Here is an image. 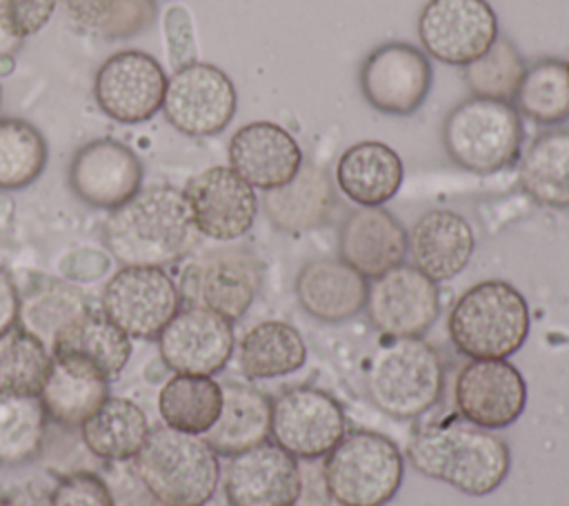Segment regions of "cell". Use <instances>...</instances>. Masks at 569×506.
<instances>
[{
    "mask_svg": "<svg viewBox=\"0 0 569 506\" xmlns=\"http://www.w3.org/2000/svg\"><path fill=\"white\" fill-rule=\"evenodd\" d=\"M196 237L184 193L169 184L140 189L102 226V242L122 266L164 269L184 257Z\"/></svg>",
    "mask_w": 569,
    "mask_h": 506,
    "instance_id": "obj_1",
    "label": "cell"
},
{
    "mask_svg": "<svg viewBox=\"0 0 569 506\" xmlns=\"http://www.w3.org/2000/svg\"><path fill=\"white\" fill-rule=\"evenodd\" d=\"M407 457L422 475L473 497L493 493L511 466L507 442L465 417L416 431L407 444Z\"/></svg>",
    "mask_w": 569,
    "mask_h": 506,
    "instance_id": "obj_2",
    "label": "cell"
},
{
    "mask_svg": "<svg viewBox=\"0 0 569 506\" xmlns=\"http://www.w3.org/2000/svg\"><path fill=\"white\" fill-rule=\"evenodd\" d=\"M447 328L460 355L469 360H507L527 342L529 304L509 282L482 280L456 300Z\"/></svg>",
    "mask_w": 569,
    "mask_h": 506,
    "instance_id": "obj_3",
    "label": "cell"
},
{
    "mask_svg": "<svg viewBox=\"0 0 569 506\" xmlns=\"http://www.w3.org/2000/svg\"><path fill=\"white\" fill-rule=\"evenodd\" d=\"M131 464L164 506H204L220 479L218 453L209 442L171 426L151 428Z\"/></svg>",
    "mask_w": 569,
    "mask_h": 506,
    "instance_id": "obj_4",
    "label": "cell"
},
{
    "mask_svg": "<svg viewBox=\"0 0 569 506\" xmlns=\"http://www.w3.org/2000/svg\"><path fill=\"white\" fill-rule=\"evenodd\" d=\"M369 399L393 419L422 417L442 395L445 366L422 337H389L365 371Z\"/></svg>",
    "mask_w": 569,
    "mask_h": 506,
    "instance_id": "obj_5",
    "label": "cell"
},
{
    "mask_svg": "<svg viewBox=\"0 0 569 506\" xmlns=\"http://www.w3.org/2000/svg\"><path fill=\"white\" fill-rule=\"evenodd\" d=\"M405 477L396 442L376 431H351L325 455L322 482L340 506H385Z\"/></svg>",
    "mask_w": 569,
    "mask_h": 506,
    "instance_id": "obj_6",
    "label": "cell"
},
{
    "mask_svg": "<svg viewBox=\"0 0 569 506\" xmlns=\"http://www.w3.org/2000/svg\"><path fill=\"white\" fill-rule=\"evenodd\" d=\"M520 113L511 102L467 98L458 102L442 122L447 155L465 171L489 175L507 169L520 158Z\"/></svg>",
    "mask_w": 569,
    "mask_h": 506,
    "instance_id": "obj_7",
    "label": "cell"
},
{
    "mask_svg": "<svg viewBox=\"0 0 569 506\" xmlns=\"http://www.w3.org/2000/svg\"><path fill=\"white\" fill-rule=\"evenodd\" d=\"M238 95L231 78L209 62H191L167 78L162 113L180 133L216 135L233 120Z\"/></svg>",
    "mask_w": 569,
    "mask_h": 506,
    "instance_id": "obj_8",
    "label": "cell"
},
{
    "mask_svg": "<svg viewBox=\"0 0 569 506\" xmlns=\"http://www.w3.org/2000/svg\"><path fill=\"white\" fill-rule=\"evenodd\" d=\"M180 291L160 266H122L102 291V313L129 337H158L180 311Z\"/></svg>",
    "mask_w": 569,
    "mask_h": 506,
    "instance_id": "obj_9",
    "label": "cell"
},
{
    "mask_svg": "<svg viewBox=\"0 0 569 506\" xmlns=\"http://www.w3.org/2000/svg\"><path fill=\"white\" fill-rule=\"evenodd\" d=\"M498 38V18L487 0H429L418 16L422 51L445 64L467 67Z\"/></svg>",
    "mask_w": 569,
    "mask_h": 506,
    "instance_id": "obj_10",
    "label": "cell"
},
{
    "mask_svg": "<svg viewBox=\"0 0 569 506\" xmlns=\"http://www.w3.org/2000/svg\"><path fill=\"white\" fill-rule=\"evenodd\" d=\"M345 433V413L327 391L293 386L271 402L269 435L296 459L325 457Z\"/></svg>",
    "mask_w": 569,
    "mask_h": 506,
    "instance_id": "obj_11",
    "label": "cell"
},
{
    "mask_svg": "<svg viewBox=\"0 0 569 506\" xmlns=\"http://www.w3.org/2000/svg\"><path fill=\"white\" fill-rule=\"evenodd\" d=\"M167 75L160 62L140 49L109 55L96 71L93 95L100 111L120 124L151 120L164 100Z\"/></svg>",
    "mask_w": 569,
    "mask_h": 506,
    "instance_id": "obj_12",
    "label": "cell"
},
{
    "mask_svg": "<svg viewBox=\"0 0 569 506\" xmlns=\"http://www.w3.org/2000/svg\"><path fill=\"white\" fill-rule=\"evenodd\" d=\"M365 311L387 337H422L440 315L438 282L402 262L371 280Z\"/></svg>",
    "mask_w": 569,
    "mask_h": 506,
    "instance_id": "obj_13",
    "label": "cell"
},
{
    "mask_svg": "<svg viewBox=\"0 0 569 506\" xmlns=\"http://www.w3.org/2000/svg\"><path fill=\"white\" fill-rule=\"evenodd\" d=\"M433 84L425 51L407 42L376 47L360 67V91L376 111L387 115L416 113Z\"/></svg>",
    "mask_w": 569,
    "mask_h": 506,
    "instance_id": "obj_14",
    "label": "cell"
},
{
    "mask_svg": "<svg viewBox=\"0 0 569 506\" xmlns=\"http://www.w3.org/2000/svg\"><path fill=\"white\" fill-rule=\"evenodd\" d=\"M260 266L249 251L218 249L198 257L182 277L180 300L209 308L229 322L240 320L256 300Z\"/></svg>",
    "mask_w": 569,
    "mask_h": 506,
    "instance_id": "obj_15",
    "label": "cell"
},
{
    "mask_svg": "<svg viewBox=\"0 0 569 506\" xmlns=\"http://www.w3.org/2000/svg\"><path fill=\"white\" fill-rule=\"evenodd\" d=\"M184 200L200 235L231 242L242 237L256 220L258 198L231 166H209L184 186Z\"/></svg>",
    "mask_w": 569,
    "mask_h": 506,
    "instance_id": "obj_16",
    "label": "cell"
},
{
    "mask_svg": "<svg viewBox=\"0 0 569 506\" xmlns=\"http://www.w3.org/2000/svg\"><path fill=\"white\" fill-rule=\"evenodd\" d=\"M156 340L162 362L180 375L211 377L224 368L236 346L231 322L202 306L180 308Z\"/></svg>",
    "mask_w": 569,
    "mask_h": 506,
    "instance_id": "obj_17",
    "label": "cell"
},
{
    "mask_svg": "<svg viewBox=\"0 0 569 506\" xmlns=\"http://www.w3.org/2000/svg\"><path fill=\"white\" fill-rule=\"evenodd\" d=\"M453 402L467 422L498 431L522 415L527 384L507 360H469L456 375Z\"/></svg>",
    "mask_w": 569,
    "mask_h": 506,
    "instance_id": "obj_18",
    "label": "cell"
},
{
    "mask_svg": "<svg viewBox=\"0 0 569 506\" xmlns=\"http://www.w3.org/2000/svg\"><path fill=\"white\" fill-rule=\"evenodd\" d=\"M229 506H296L302 495L298 459L276 442H262L231 457L224 470Z\"/></svg>",
    "mask_w": 569,
    "mask_h": 506,
    "instance_id": "obj_19",
    "label": "cell"
},
{
    "mask_svg": "<svg viewBox=\"0 0 569 506\" xmlns=\"http://www.w3.org/2000/svg\"><path fill=\"white\" fill-rule=\"evenodd\" d=\"M140 158L122 142L98 138L82 144L69 164V186L89 206L113 211L142 189Z\"/></svg>",
    "mask_w": 569,
    "mask_h": 506,
    "instance_id": "obj_20",
    "label": "cell"
},
{
    "mask_svg": "<svg viewBox=\"0 0 569 506\" xmlns=\"http://www.w3.org/2000/svg\"><path fill=\"white\" fill-rule=\"evenodd\" d=\"M229 166L253 189L287 184L302 166L296 138L276 122L256 120L240 126L229 140Z\"/></svg>",
    "mask_w": 569,
    "mask_h": 506,
    "instance_id": "obj_21",
    "label": "cell"
},
{
    "mask_svg": "<svg viewBox=\"0 0 569 506\" xmlns=\"http://www.w3.org/2000/svg\"><path fill=\"white\" fill-rule=\"evenodd\" d=\"M340 260L365 280H376L407 257V231L396 215L382 206L351 211L338 237Z\"/></svg>",
    "mask_w": 569,
    "mask_h": 506,
    "instance_id": "obj_22",
    "label": "cell"
},
{
    "mask_svg": "<svg viewBox=\"0 0 569 506\" xmlns=\"http://www.w3.org/2000/svg\"><path fill=\"white\" fill-rule=\"evenodd\" d=\"M473 251L476 235L471 224L449 209L422 213L407 233V255L411 264L433 282H445L462 273Z\"/></svg>",
    "mask_w": 569,
    "mask_h": 506,
    "instance_id": "obj_23",
    "label": "cell"
},
{
    "mask_svg": "<svg viewBox=\"0 0 569 506\" xmlns=\"http://www.w3.org/2000/svg\"><path fill=\"white\" fill-rule=\"evenodd\" d=\"M369 282L340 257L307 262L293 282L298 304L316 320L338 324L356 317L367 302Z\"/></svg>",
    "mask_w": 569,
    "mask_h": 506,
    "instance_id": "obj_24",
    "label": "cell"
},
{
    "mask_svg": "<svg viewBox=\"0 0 569 506\" xmlns=\"http://www.w3.org/2000/svg\"><path fill=\"white\" fill-rule=\"evenodd\" d=\"M262 206L278 231L305 233L322 226L331 217L336 193L322 166L302 162L287 184L264 191Z\"/></svg>",
    "mask_w": 569,
    "mask_h": 506,
    "instance_id": "obj_25",
    "label": "cell"
},
{
    "mask_svg": "<svg viewBox=\"0 0 569 506\" xmlns=\"http://www.w3.org/2000/svg\"><path fill=\"white\" fill-rule=\"evenodd\" d=\"M400 155L385 142L362 140L347 146L336 164L338 189L360 206H382L402 186Z\"/></svg>",
    "mask_w": 569,
    "mask_h": 506,
    "instance_id": "obj_26",
    "label": "cell"
},
{
    "mask_svg": "<svg viewBox=\"0 0 569 506\" xmlns=\"http://www.w3.org/2000/svg\"><path fill=\"white\" fill-rule=\"evenodd\" d=\"M38 397L49 419L71 428L80 426L109 397V380L76 357L51 355Z\"/></svg>",
    "mask_w": 569,
    "mask_h": 506,
    "instance_id": "obj_27",
    "label": "cell"
},
{
    "mask_svg": "<svg viewBox=\"0 0 569 506\" xmlns=\"http://www.w3.org/2000/svg\"><path fill=\"white\" fill-rule=\"evenodd\" d=\"M271 402L249 384L229 382L222 386V408L213 426L202 435L224 457L253 448L269 437Z\"/></svg>",
    "mask_w": 569,
    "mask_h": 506,
    "instance_id": "obj_28",
    "label": "cell"
},
{
    "mask_svg": "<svg viewBox=\"0 0 569 506\" xmlns=\"http://www.w3.org/2000/svg\"><path fill=\"white\" fill-rule=\"evenodd\" d=\"M51 355L76 357L107 380L120 375L131 357V337L120 331L102 311L87 308L56 340Z\"/></svg>",
    "mask_w": 569,
    "mask_h": 506,
    "instance_id": "obj_29",
    "label": "cell"
},
{
    "mask_svg": "<svg viewBox=\"0 0 569 506\" xmlns=\"http://www.w3.org/2000/svg\"><path fill=\"white\" fill-rule=\"evenodd\" d=\"M149 431L144 411L124 397H107L80 424V435L89 453L107 462L133 459Z\"/></svg>",
    "mask_w": 569,
    "mask_h": 506,
    "instance_id": "obj_30",
    "label": "cell"
},
{
    "mask_svg": "<svg viewBox=\"0 0 569 506\" xmlns=\"http://www.w3.org/2000/svg\"><path fill=\"white\" fill-rule=\"evenodd\" d=\"M520 186L542 206L569 209V131L540 133L520 158Z\"/></svg>",
    "mask_w": 569,
    "mask_h": 506,
    "instance_id": "obj_31",
    "label": "cell"
},
{
    "mask_svg": "<svg viewBox=\"0 0 569 506\" xmlns=\"http://www.w3.org/2000/svg\"><path fill=\"white\" fill-rule=\"evenodd\" d=\"M238 357L247 377L269 380L298 371L307 360V346L291 324L267 320L242 335Z\"/></svg>",
    "mask_w": 569,
    "mask_h": 506,
    "instance_id": "obj_32",
    "label": "cell"
},
{
    "mask_svg": "<svg viewBox=\"0 0 569 506\" xmlns=\"http://www.w3.org/2000/svg\"><path fill=\"white\" fill-rule=\"evenodd\" d=\"M87 308L89 304L76 286L62 280H42L20 295L18 326L51 351L60 333Z\"/></svg>",
    "mask_w": 569,
    "mask_h": 506,
    "instance_id": "obj_33",
    "label": "cell"
},
{
    "mask_svg": "<svg viewBox=\"0 0 569 506\" xmlns=\"http://www.w3.org/2000/svg\"><path fill=\"white\" fill-rule=\"evenodd\" d=\"M222 408V386L209 375L176 373L158 395V411L164 426L204 435Z\"/></svg>",
    "mask_w": 569,
    "mask_h": 506,
    "instance_id": "obj_34",
    "label": "cell"
},
{
    "mask_svg": "<svg viewBox=\"0 0 569 506\" xmlns=\"http://www.w3.org/2000/svg\"><path fill=\"white\" fill-rule=\"evenodd\" d=\"M513 109L536 124L569 120V69L567 62L545 58L527 67L513 98Z\"/></svg>",
    "mask_w": 569,
    "mask_h": 506,
    "instance_id": "obj_35",
    "label": "cell"
},
{
    "mask_svg": "<svg viewBox=\"0 0 569 506\" xmlns=\"http://www.w3.org/2000/svg\"><path fill=\"white\" fill-rule=\"evenodd\" d=\"M47 419L38 395L0 393V464L31 462L42 448Z\"/></svg>",
    "mask_w": 569,
    "mask_h": 506,
    "instance_id": "obj_36",
    "label": "cell"
},
{
    "mask_svg": "<svg viewBox=\"0 0 569 506\" xmlns=\"http://www.w3.org/2000/svg\"><path fill=\"white\" fill-rule=\"evenodd\" d=\"M47 140L27 120L0 118V189L18 191L40 178L47 164Z\"/></svg>",
    "mask_w": 569,
    "mask_h": 506,
    "instance_id": "obj_37",
    "label": "cell"
},
{
    "mask_svg": "<svg viewBox=\"0 0 569 506\" xmlns=\"http://www.w3.org/2000/svg\"><path fill=\"white\" fill-rule=\"evenodd\" d=\"M51 351L18 324L0 335V393L38 395Z\"/></svg>",
    "mask_w": 569,
    "mask_h": 506,
    "instance_id": "obj_38",
    "label": "cell"
},
{
    "mask_svg": "<svg viewBox=\"0 0 569 506\" xmlns=\"http://www.w3.org/2000/svg\"><path fill=\"white\" fill-rule=\"evenodd\" d=\"M525 71L527 64L518 47L498 33L493 44L465 67V80L476 98L513 102Z\"/></svg>",
    "mask_w": 569,
    "mask_h": 506,
    "instance_id": "obj_39",
    "label": "cell"
},
{
    "mask_svg": "<svg viewBox=\"0 0 569 506\" xmlns=\"http://www.w3.org/2000/svg\"><path fill=\"white\" fill-rule=\"evenodd\" d=\"M156 20V0H111L98 36L104 40H127L147 31Z\"/></svg>",
    "mask_w": 569,
    "mask_h": 506,
    "instance_id": "obj_40",
    "label": "cell"
},
{
    "mask_svg": "<svg viewBox=\"0 0 569 506\" xmlns=\"http://www.w3.org/2000/svg\"><path fill=\"white\" fill-rule=\"evenodd\" d=\"M51 506H113V497L100 475L76 470L53 486Z\"/></svg>",
    "mask_w": 569,
    "mask_h": 506,
    "instance_id": "obj_41",
    "label": "cell"
},
{
    "mask_svg": "<svg viewBox=\"0 0 569 506\" xmlns=\"http://www.w3.org/2000/svg\"><path fill=\"white\" fill-rule=\"evenodd\" d=\"M56 0H0V27L16 40L40 33L56 11Z\"/></svg>",
    "mask_w": 569,
    "mask_h": 506,
    "instance_id": "obj_42",
    "label": "cell"
},
{
    "mask_svg": "<svg viewBox=\"0 0 569 506\" xmlns=\"http://www.w3.org/2000/svg\"><path fill=\"white\" fill-rule=\"evenodd\" d=\"M111 490L113 506H164L138 477L131 459L111 462L107 475L102 477Z\"/></svg>",
    "mask_w": 569,
    "mask_h": 506,
    "instance_id": "obj_43",
    "label": "cell"
},
{
    "mask_svg": "<svg viewBox=\"0 0 569 506\" xmlns=\"http://www.w3.org/2000/svg\"><path fill=\"white\" fill-rule=\"evenodd\" d=\"M167 42H169V60L173 69L196 62L193 60V38L184 9H171L167 18Z\"/></svg>",
    "mask_w": 569,
    "mask_h": 506,
    "instance_id": "obj_44",
    "label": "cell"
},
{
    "mask_svg": "<svg viewBox=\"0 0 569 506\" xmlns=\"http://www.w3.org/2000/svg\"><path fill=\"white\" fill-rule=\"evenodd\" d=\"M69 16V20L87 31L98 33L102 20L107 18L111 0H56Z\"/></svg>",
    "mask_w": 569,
    "mask_h": 506,
    "instance_id": "obj_45",
    "label": "cell"
},
{
    "mask_svg": "<svg viewBox=\"0 0 569 506\" xmlns=\"http://www.w3.org/2000/svg\"><path fill=\"white\" fill-rule=\"evenodd\" d=\"M20 293L7 271L0 269V335L18 324Z\"/></svg>",
    "mask_w": 569,
    "mask_h": 506,
    "instance_id": "obj_46",
    "label": "cell"
},
{
    "mask_svg": "<svg viewBox=\"0 0 569 506\" xmlns=\"http://www.w3.org/2000/svg\"><path fill=\"white\" fill-rule=\"evenodd\" d=\"M11 506H51V493L27 486L16 495Z\"/></svg>",
    "mask_w": 569,
    "mask_h": 506,
    "instance_id": "obj_47",
    "label": "cell"
},
{
    "mask_svg": "<svg viewBox=\"0 0 569 506\" xmlns=\"http://www.w3.org/2000/svg\"><path fill=\"white\" fill-rule=\"evenodd\" d=\"M20 44H22V40L11 38V36L0 27V60H2V58H11V55L20 49Z\"/></svg>",
    "mask_w": 569,
    "mask_h": 506,
    "instance_id": "obj_48",
    "label": "cell"
},
{
    "mask_svg": "<svg viewBox=\"0 0 569 506\" xmlns=\"http://www.w3.org/2000/svg\"><path fill=\"white\" fill-rule=\"evenodd\" d=\"M0 107H2V87H0Z\"/></svg>",
    "mask_w": 569,
    "mask_h": 506,
    "instance_id": "obj_49",
    "label": "cell"
},
{
    "mask_svg": "<svg viewBox=\"0 0 569 506\" xmlns=\"http://www.w3.org/2000/svg\"><path fill=\"white\" fill-rule=\"evenodd\" d=\"M567 69H569V62H567Z\"/></svg>",
    "mask_w": 569,
    "mask_h": 506,
    "instance_id": "obj_50",
    "label": "cell"
}]
</instances>
